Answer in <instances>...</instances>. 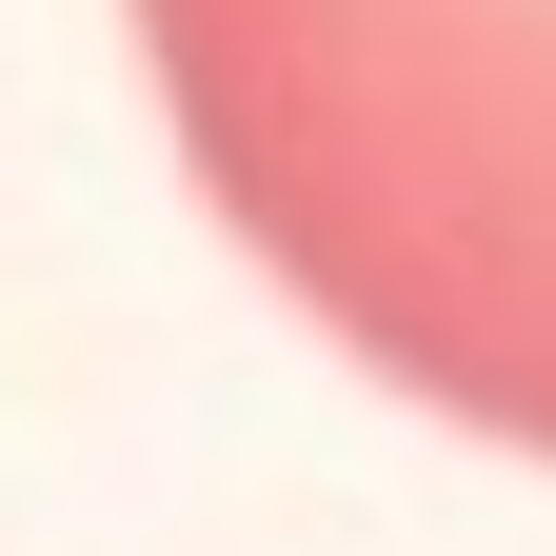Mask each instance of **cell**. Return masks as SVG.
<instances>
[{
  "mask_svg": "<svg viewBox=\"0 0 556 556\" xmlns=\"http://www.w3.org/2000/svg\"><path fill=\"white\" fill-rule=\"evenodd\" d=\"M139 80L358 378L556 457V0H139Z\"/></svg>",
  "mask_w": 556,
  "mask_h": 556,
  "instance_id": "6da1fadb",
  "label": "cell"
}]
</instances>
